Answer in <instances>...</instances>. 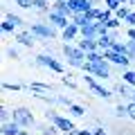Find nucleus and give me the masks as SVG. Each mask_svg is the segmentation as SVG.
I'll list each match as a JSON object with an SVG mask.
<instances>
[{
  "mask_svg": "<svg viewBox=\"0 0 135 135\" xmlns=\"http://www.w3.org/2000/svg\"><path fill=\"white\" fill-rule=\"evenodd\" d=\"M72 20L74 25H79V27H83V25H88V23H92L90 20V16H88V11H79V14H72Z\"/></svg>",
  "mask_w": 135,
  "mask_h": 135,
  "instance_id": "16",
  "label": "nucleus"
},
{
  "mask_svg": "<svg viewBox=\"0 0 135 135\" xmlns=\"http://www.w3.org/2000/svg\"><path fill=\"white\" fill-rule=\"evenodd\" d=\"M29 32L36 36V38H43V41H50L54 38V27L50 23H32V27H29Z\"/></svg>",
  "mask_w": 135,
  "mask_h": 135,
  "instance_id": "4",
  "label": "nucleus"
},
{
  "mask_svg": "<svg viewBox=\"0 0 135 135\" xmlns=\"http://www.w3.org/2000/svg\"><path fill=\"white\" fill-rule=\"evenodd\" d=\"M2 88H5L7 92H18V90H23V86H20V83H9V81L2 83Z\"/></svg>",
  "mask_w": 135,
  "mask_h": 135,
  "instance_id": "29",
  "label": "nucleus"
},
{
  "mask_svg": "<svg viewBox=\"0 0 135 135\" xmlns=\"http://www.w3.org/2000/svg\"><path fill=\"white\" fill-rule=\"evenodd\" d=\"M0 117H2V124H5V122H11V119H14V110H9L7 106H2V110H0Z\"/></svg>",
  "mask_w": 135,
  "mask_h": 135,
  "instance_id": "27",
  "label": "nucleus"
},
{
  "mask_svg": "<svg viewBox=\"0 0 135 135\" xmlns=\"http://www.w3.org/2000/svg\"><path fill=\"white\" fill-rule=\"evenodd\" d=\"M126 25H128V27H135V11H131L128 16H126V20H124Z\"/></svg>",
  "mask_w": 135,
  "mask_h": 135,
  "instance_id": "42",
  "label": "nucleus"
},
{
  "mask_svg": "<svg viewBox=\"0 0 135 135\" xmlns=\"http://www.w3.org/2000/svg\"><path fill=\"white\" fill-rule=\"evenodd\" d=\"M79 47L83 50V52H95V50H99V43H97V38H79Z\"/></svg>",
  "mask_w": 135,
  "mask_h": 135,
  "instance_id": "15",
  "label": "nucleus"
},
{
  "mask_svg": "<svg viewBox=\"0 0 135 135\" xmlns=\"http://www.w3.org/2000/svg\"><path fill=\"white\" fill-rule=\"evenodd\" d=\"M101 11H104V9H99V7H92V9L88 11L90 20H101Z\"/></svg>",
  "mask_w": 135,
  "mask_h": 135,
  "instance_id": "33",
  "label": "nucleus"
},
{
  "mask_svg": "<svg viewBox=\"0 0 135 135\" xmlns=\"http://www.w3.org/2000/svg\"><path fill=\"white\" fill-rule=\"evenodd\" d=\"M56 104H61V106H72V99L70 97H63V95H56Z\"/></svg>",
  "mask_w": 135,
  "mask_h": 135,
  "instance_id": "36",
  "label": "nucleus"
},
{
  "mask_svg": "<svg viewBox=\"0 0 135 135\" xmlns=\"http://www.w3.org/2000/svg\"><path fill=\"white\" fill-rule=\"evenodd\" d=\"M52 124H56L59 131H77V128H74V124H72V119H68V117H63V115H56Z\"/></svg>",
  "mask_w": 135,
  "mask_h": 135,
  "instance_id": "14",
  "label": "nucleus"
},
{
  "mask_svg": "<svg viewBox=\"0 0 135 135\" xmlns=\"http://www.w3.org/2000/svg\"><path fill=\"white\" fill-rule=\"evenodd\" d=\"M108 50H115V52H119V54H126V50H128V47H126V43H119V41H113V45H110Z\"/></svg>",
  "mask_w": 135,
  "mask_h": 135,
  "instance_id": "28",
  "label": "nucleus"
},
{
  "mask_svg": "<svg viewBox=\"0 0 135 135\" xmlns=\"http://www.w3.org/2000/svg\"><path fill=\"white\" fill-rule=\"evenodd\" d=\"M20 131H23V126L18 124V122H5V124H2V131H0V135H18Z\"/></svg>",
  "mask_w": 135,
  "mask_h": 135,
  "instance_id": "13",
  "label": "nucleus"
},
{
  "mask_svg": "<svg viewBox=\"0 0 135 135\" xmlns=\"http://www.w3.org/2000/svg\"><path fill=\"white\" fill-rule=\"evenodd\" d=\"M63 56L68 59V63H70L72 68H79V70H81L83 63H86V52H83L79 45L74 47V45L65 43V45H63Z\"/></svg>",
  "mask_w": 135,
  "mask_h": 135,
  "instance_id": "2",
  "label": "nucleus"
},
{
  "mask_svg": "<svg viewBox=\"0 0 135 135\" xmlns=\"http://www.w3.org/2000/svg\"><path fill=\"white\" fill-rule=\"evenodd\" d=\"M126 106H128V117L135 122V99H131L128 104H126Z\"/></svg>",
  "mask_w": 135,
  "mask_h": 135,
  "instance_id": "38",
  "label": "nucleus"
},
{
  "mask_svg": "<svg viewBox=\"0 0 135 135\" xmlns=\"http://www.w3.org/2000/svg\"><path fill=\"white\" fill-rule=\"evenodd\" d=\"M122 23H124V20H119V18H117V16H113L110 20H106V25H108V29H117V27H119Z\"/></svg>",
  "mask_w": 135,
  "mask_h": 135,
  "instance_id": "34",
  "label": "nucleus"
},
{
  "mask_svg": "<svg viewBox=\"0 0 135 135\" xmlns=\"http://www.w3.org/2000/svg\"><path fill=\"white\" fill-rule=\"evenodd\" d=\"M61 83H63V86H68V88H77V83L70 79V74H68V77H63V79H61Z\"/></svg>",
  "mask_w": 135,
  "mask_h": 135,
  "instance_id": "41",
  "label": "nucleus"
},
{
  "mask_svg": "<svg viewBox=\"0 0 135 135\" xmlns=\"http://www.w3.org/2000/svg\"><path fill=\"white\" fill-rule=\"evenodd\" d=\"M115 92H119L122 97H131V99H133V92H135V90H131L128 83L122 81V83H117V86H115Z\"/></svg>",
  "mask_w": 135,
  "mask_h": 135,
  "instance_id": "18",
  "label": "nucleus"
},
{
  "mask_svg": "<svg viewBox=\"0 0 135 135\" xmlns=\"http://www.w3.org/2000/svg\"><path fill=\"white\" fill-rule=\"evenodd\" d=\"M115 115L117 117H128V106H126V104H119V106L115 108Z\"/></svg>",
  "mask_w": 135,
  "mask_h": 135,
  "instance_id": "32",
  "label": "nucleus"
},
{
  "mask_svg": "<svg viewBox=\"0 0 135 135\" xmlns=\"http://www.w3.org/2000/svg\"><path fill=\"white\" fill-rule=\"evenodd\" d=\"M56 115H59V113L54 110V108H47V110H45V119H47V122H54V117H56Z\"/></svg>",
  "mask_w": 135,
  "mask_h": 135,
  "instance_id": "39",
  "label": "nucleus"
},
{
  "mask_svg": "<svg viewBox=\"0 0 135 135\" xmlns=\"http://www.w3.org/2000/svg\"><path fill=\"white\" fill-rule=\"evenodd\" d=\"M5 18H9L11 23L16 25V27H20V25H25V23H23V18H20V16H16V14H5Z\"/></svg>",
  "mask_w": 135,
  "mask_h": 135,
  "instance_id": "35",
  "label": "nucleus"
},
{
  "mask_svg": "<svg viewBox=\"0 0 135 135\" xmlns=\"http://www.w3.org/2000/svg\"><path fill=\"white\" fill-rule=\"evenodd\" d=\"M79 38H99V32H97V20L83 25V27H81V36H79Z\"/></svg>",
  "mask_w": 135,
  "mask_h": 135,
  "instance_id": "11",
  "label": "nucleus"
},
{
  "mask_svg": "<svg viewBox=\"0 0 135 135\" xmlns=\"http://www.w3.org/2000/svg\"><path fill=\"white\" fill-rule=\"evenodd\" d=\"M104 5H106V9H110V11H117L122 5H124V2H122V0H104Z\"/></svg>",
  "mask_w": 135,
  "mask_h": 135,
  "instance_id": "26",
  "label": "nucleus"
},
{
  "mask_svg": "<svg viewBox=\"0 0 135 135\" xmlns=\"http://www.w3.org/2000/svg\"><path fill=\"white\" fill-rule=\"evenodd\" d=\"M18 135H32V133H29V131H27V128H23V131H20V133H18Z\"/></svg>",
  "mask_w": 135,
  "mask_h": 135,
  "instance_id": "47",
  "label": "nucleus"
},
{
  "mask_svg": "<svg viewBox=\"0 0 135 135\" xmlns=\"http://www.w3.org/2000/svg\"><path fill=\"white\" fill-rule=\"evenodd\" d=\"M101 59H104V52H99V50L86 54V61H90V63H97V61H101Z\"/></svg>",
  "mask_w": 135,
  "mask_h": 135,
  "instance_id": "25",
  "label": "nucleus"
},
{
  "mask_svg": "<svg viewBox=\"0 0 135 135\" xmlns=\"http://www.w3.org/2000/svg\"><path fill=\"white\" fill-rule=\"evenodd\" d=\"M47 23L52 25V27L65 29L68 25H70V18H68V16H63V14H56V11H52V9H50V11H47Z\"/></svg>",
  "mask_w": 135,
  "mask_h": 135,
  "instance_id": "7",
  "label": "nucleus"
},
{
  "mask_svg": "<svg viewBox=\"0 0 135 135\" xmlns=\"http://www.w3.org/2000/svg\"><path fill=\"white\" fill-rule=\"evenodd\" d=\"M36 65L50 68V70H52V72H56V74H61V72H63V65L56 61V59H52L50 54H38V56H36Z\"/></svg>",
  "mask_w": 135,
  "mask_h": 135,
  "instance_id": "6",
  "label": "nucleus"
},
{
  "mask_svg": "<svg viewBox=\"0 0 135 135\" xmlns=\"http://www.w3.org/2000/svg\"><path fill=\"white\" fill-rule=\"evenodd\" d=\"M61 36H63V41H68V43H70V41H74V38H79V36H81V27H79V25H74L72 20H70V25L63 29Z\"/></svg>",
  "mask_w": 135,
  "mask_h": 135,
  "instance_id": "8",
  "label": "nucleus"
},
{
  "mask_svg": "<svg viewBox=\"0 0 135 135\" xmlns=\"http://www.w3.org/2000/svg\"><path fill=\"white\" fill-rule=\"evenodd\" d=\"M131 11H133V9H131V5H122L119 9L115 11V16H117V18H119V20H126V16H128Z\"/></svg>",
  "mask_w": 135,
  "mask_h": 135,
  "instance_id": "24",
  "label": "nucleus"
},
{
  "mask_svg": "<svg viewBox=\"0 0 135 135\" xmlns=\"http://www.w3.org/2000/svg\"><path fill=\"white\" fill-rule=\"evenodd\" d=\"M34 9L41 11V14H47L50 11V0H34Z\"/></svg>",
  "mask_w": 135,
  "mask_h": 135,
  "instance_id": "20",
  "label": "nucleus"
},
{
  "mask_svg": "<svg viewBox=\"0 0 135 135\" xmlns=\"http://www.w3.org/2000/svg\"><path fill=\"white\" fill-rule=\"evenodd\" d=\"M83 81L88 83V88H90V90L95 92L97 97H104V99H108V97H113V92L108 90V88H104V86H101V83L97 81V77H92V74H86V77H83Z\"/></svg>",
  "mask_w": 135,
  "mask_h": 135,
  "instance_id": "5",
  "label": "nucleus"
},
{
  "mask_svg": "<svg viewBox=\"0 0 135 135\" xmlns=\"http://www.w3.org/2000/svg\"><path fill=\"white\" fill-rule=\"evenodd\" d=\"M14 122H18L23 128H32V126L36 124V119H34V113L29 110V108H25V106L14 108Z\"/></svg>",
  "mask_w": 135,
  "mask_h": 135,
  "instance_id": "3",
  "label": "nucleus"
},
{
  "mask_svg": "<svg viewBox=\"0 0 135 135\" xmlns=\"http://www.w3.org/2000/svg\"><path fill=\"white\" fill-rule=\"evenodd\" d=\"M122 2H124V5H128V2H131V0H122Z\"/></svg>",
  "mask_w": 135,
  "mask_h": 135,
  "instance_id": "48",
  "label": "nucleus"
},
{
  "mask_svg": "<svg viewBox=\"0 0 135 135\" xmlns=\"http://www.w3.org/2000/svg\"><path fill=\"white\" fill-rule=\"evenodd\" d=\"M16 41H18L20 45H25V47H32V45L36 43V36H34L29 29H25V32H18V34H16Z\"/></svg>",
  "mask_w": 135,
  "mask_h": 135,
  "instance_id": "12",
  "label": "nucleus"
},
{
  "mask_svg": "<svg viewBox=\"0 0 135 135\" xmlns=\"http://www.w3.org/2000/svg\"><path fill=\"white\" fill-rule=\"evenodd\" d=\"M29 92H50V86L47 83H41V81H32Z\"/></svg>",
  "mask_w": 135,
  "mask_h": 135,
  "instance_id": "21",
  "label": "nucleus"
},
{
  "mask_svg": "<svg viewBox=\"0 0 135 135\" xmlns=\"http://www.w3.org/2000/svg\"><path fill=\"white\" fill-rule=\"evenodd\" d=\"M92 133H95V135H108V133H106V131L101 128V126H97V128H92Z\"/></svg>",
  "mask_w": 135,
  "mask_h": 135,
  "instance_id": "44",
  "label": "nucleus"
},
{
  "mask_svg": "<svg viewBox=\"0 0 135 135\" xmlns=\"http://www.w3.org/2000/svg\"><path fill=\"white\" fill-rule=\"evenodd\" d=\"M68 5H70V9H72L74 14H79V11H90L92 7H95L90 0H68Z\"/></svg>",
  "mask_w": 135,
  "mask_h": 135,
  "instance_id": "10",
  "label": "nucleus"
},
{
  "mask_svg": "<svg viewBox=\"0 0 135 135\" xmlns=\"http://www.w3.org/2000/svg\"><path fill=\"white\" fill-rule=\"evenodd\" d=\"M126 47H128V50H126V54H128V56H131V61H135V41H126Z\"/></svg>",
  "mask_w": 135,
  "mask_h": 135,
  "instance_id": "31",
  "label": "nucleus"
},
{
  "mask_svg": "<svg viewBox=\"0 0 135 135\" xmlns=\"http://www.w3.org/2000/svg\"><path fill=\"white\" fill-rule=\"evenodd\" d=\"M52 11L63 14V16H68V18H72V14H74V11L70 9V5H68V0H52Z\"/></svg>",
  "mask_w": 135,
  "mask_h": 135,
  "instance_id": "9",
  "label": "nucleus"
},
{
  "mask_svg": "<svg viewBox=\"0 0 135 135\" xmlns=\"http://www.w3.org/2000/svg\"><path fill=\"white\" fill-rule=\"evenodd\" d=\"M14 29H16V25L11 23L9 18H5V20H2V32H5V34H14Z\"/></svg>",
  "mask_w": 135,
  "mask_h": 135,
  "instance_id": "30",
  "label": "nucleus"
},
{
  "mask_svg": "<svg viewBox=\"0 0 135 135\" xmlns=\"http://www.w3.org/2000/svg\"><path fill=\"white\" fill-rule=\"evenodd\" d=\"M68 110H70V115H72V117H83V115H86V108L79 106V104H72Z\"/></svg>",
  "mask_w": 135,
  "mask_h": 135,
  "instance_id": "23",
  "label": "nucleus"
},
{
  "mask_svg": "<svg viewBox=\"0 0 135 135\" xmlns=\"http://www.w3.org/2000/svg\"><path fill=\"white\" fill-rule=\"evenodd\" d=\"M97 43H99V52H106V50L113 45V36L110 34H101L99 38H97Z\"/></svg>",
  "mask_w": 135,
  "mask_h": 135,
  "instance_id": "17",
  "label": "nucleus"
},
{
  "mask_svg": "<svg viewBox=\"0 0 135 135\" xmlns=\"http://www.w3.org/2000/svg\"><path fill=\"white\" fill-rule=\"evenodd\" d=\"M122 81H126L128 86H133V88H135V70H128V68H126L124 74H122Z\"/></svg>",
  "mask_w": 135,
  "mask_h": 135,
  "instance_id": "22",
  "label": "nucleus"
},
{
  "mask_svg": "<svg viewBox=\"0 0 135 135\" xmlns=\"http://www.w3.org/2000/svg\"><path fill=\"white\" fill-rule=\"evenodd\" d=\"M59 135H77V131H61Z\"/></svg>",
  "mask_w": 135,
  "mask_h": 135,
  "instance_id": "46",
  "label": "nucleus"
},
{
  "mask_svg": "<svg viewBox=\"0 0 135 135\" xmlns=\"http://www.w3.org/2000/svg\"><path fill=\"white\" fill-rule=\"evenodd\" d=\"M126 36H128L131 41H135V27H128V29H126Z\"/></svg>",
  "mask_w": 135,
  "mask_h": 135,
  "instance_id": "43",
  "label": "nucleus"
},
{
  "mask_svg": "<svg viewBox=\"0 0 135 135\" xmlns=\"http://www.w3.org/2000/svg\"><path fill=\"white\" fill-rule=\"evenodd\" d=\"M77 135H95V133H92V131H86V128H83V131H77Z\"/></svg>",
  "mask_w": 135,
  "mask_h": 135,
  "instance_id": "45",
  "label": "nucleus"
},
{
  "mask_svg": "<svg viewBox=\"0 0 135 135\" xmlns=\"http://www.w3.org/2000/svg\"><path fill=\"white\" fill-rule=\"evenodd\" d=\"M38 131H41V135H59L61 133V131L56 128V124H52V122H50V124H43Z\"/></svg>",
  "mask_w": 135,
  "mask_h": 135,
  "instance_id": "19",
  "label": "nucleus"
},
{
  "mask_svg": "<svg viewBox=\"0 0 135 135\" xmlns=\"http://www.w3.org/2000/svg\"><path fill=\"white\" fill-rule=\"evenodd\" d=\"M16 5L23 9H34V0H16Z\"/></svg>",
  "mask_w": 135,
  "mask_h": 135,
  "instance_id": "37",
  "label": "nucleus"
},
{
  "mask_svg": "<svg viewBox=\"0 0 135 135\" xmlns=\"http://www.w3.org/2000/svg\"><path fill=\"white\" fill-rule=\"evenodd\" d=\"M81 70H83V74H92V77H97V79H110L113 77L110 61H106V59H101V61H97V63L86 61Z\"/></svg>",
  "mask_w": 135,
  "mask_h": 135,
  "instance_id": "1",
  "label": "nucleus"
},
{
  "mask_svg": "<svg viewBox=\"0 0 135 135\" xmlns=\"http://www.w3.org/2000/svg\"><path fill=\"white\" fill-rule=\"evenodd\" d=\"M5 54H7V59H18V50L16 47H7Z\"/></svg>",
  "mask_w": 135,
  "mask_h": 135,
  "instance_id": "40",
  "label": "nucleus"
}]
</instances>
